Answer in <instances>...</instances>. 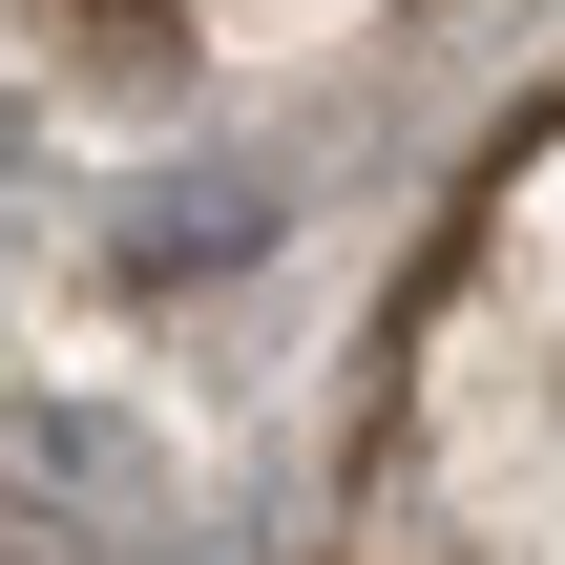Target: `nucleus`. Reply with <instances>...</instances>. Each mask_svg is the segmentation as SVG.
Returning <instances> with one entry per match:
<instances>
[{
	"mask_svg": "<svg viewBox=\"0 0 565 565\" xmlns=\"http://www.w3.org/2000/svg\"><path fill=\"white\" fill-rule=\"evenodd\" d=\"M0 524H63L105 565H189V461L126 419V398H0Z\"/></svg>",
	"mask_w": 565,
	"mask_h": 565,
	"instance_id": "f257e3e1",
	"label": "nucleus"
},
{
	"mask_svg": "<svg viewBox=\"0 0 565 565\" xmlns=\"http://www.w3.org/2000/svg\"><path fill=\"white\" fill-rule=\"evenodd\" d=\"M294 231V189L252 168V147H210V168H168L147 210H105V294H210V273H252Z\"/></svg>",
	"mask_w": 565,
	"mask_h": 565,
	"instance_id": "f03ea898",
	"label": "nucleus"
}]
</instances>
